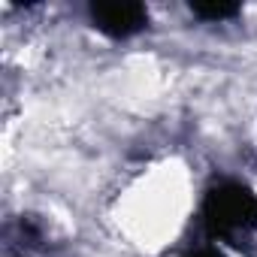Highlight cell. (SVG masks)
I'll list each match as a JSON object with an SVG mask.
<instances>
[{"instance_id": "obj_1", "label": "cell", "mask_w": 257, "mask_h": 257, "mask_svg": "<svg viewBox=\"0 0 257 257\" xmlns=\"http://www.w3.org/2000/svg\"><path fill=\"white\" fill-rule=\"evenodd\" d=\"M200 221L212 239L233 236L239 230H254L257 227V194L242 182H218L203 197Z\"/></svg>"}, {"instance_id": "obj_2", "label": "cell", "mask_w": 257, "mask_h": 257, "mask_svg": "<svg viewBox=\"0 0 257 257\" xmlns=\"http://www.w3.org/2000/svg\"><path fill=\"white\" fill-rule=\"evenodd\" d=\"M88 16L94 28L112 40H127L149 25V10L143 4H131V0H97L88 7Z\"/></svg>"}, {"instance_id": "obj_3", "label": "cell", "mask_w": 257, "mask_h": 257, "mask_svg": "<svg viewBox=\"0 0 257 257\" xmlns=\"http://www.w3.org/2000/svg\"><path fill=\"white\" fill-rule=\"evenodd\" d=\"M191 13L203 22H227L239 16V4H230V0H194Z\"/></svg>"}, {"instance_id": "obj_4", "label": "cell", "mask_w": 257, "mask_h": 257, "mask_svg": "<svg viewBox=\"0 0 257 257\" xmlns=\"http://www.w3.org/2000/svg\"><path fill=\"white\" fill-rule=\"evenodd\" d=\"M185 257H224V251H218L215 245H203V248H194V251H188Z\"/></svg>"}]
</instances>
